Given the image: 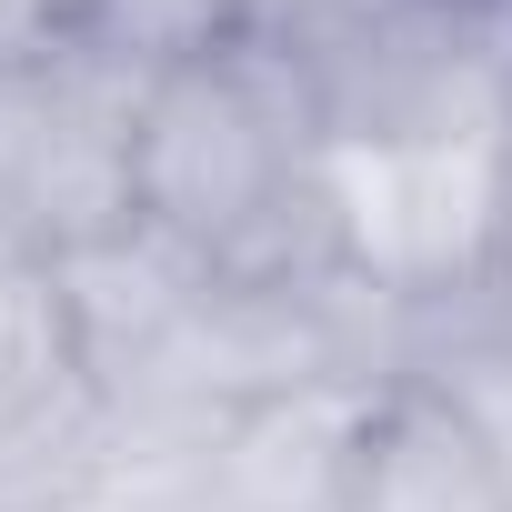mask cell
Masks as SVG:
<instances>
[{
  "instance_id": "30bf717a",
  "label": "cell",
  "mask_w": 512,
  "mask_h": 512,
  "mask_svg": "<svg viewBox=\"0 0 512 512\" xmlns=\"http://www.w3.org/2000/svg\"><path fill=\"white\" fill-rule=\"evenodd\" d=\"M442 11H482V21H512V0H442Z\"/></svg>"
},
{
  "instance_id": "52a82bcc",
  "label": "cell",
  "mask_w": 512,
  "mask_h": 512,
  "mask_svg": "<svg viewBox=\"0 0 512 512\" xmlns=\"http://www.w3.org/2000/svg\"><path fill=\"white\" fill-rule=\"evenodd\" d=\"M412 382H422V392L482 442V462H492L502 492H512V302H482V312H442V322H422Z\"/></svg>"
},
{
  "instance_id": "277c9868",
  "label": "cell",
  "mask_w": 512,
  "mask_h": 512,
  "mask_svg": "<svg viewBox=\"0 0 512 512\" xmlns=\"http://www.w3.org/2000/svg\"><path fill=\"white\" fill-rule=\"evenodd\" d=\"M392 392L402 382H292V392L241 402L191 452V502L201 512H352Z\"/></svg>"
},
{
  "instance_id": "6da1fadb",
  "label": "cell",
  "mask_w": 512,
  "mask_h": 512,
  "mask_svg": "<svg viewBox=\"0 0 512 512\" xmlns=\"http://www.w3.org/2000/svg\"><path fill=\"white\" fill-rule=\"evenodd\" d=\"M141 221L231 282L332 272L322 221V101L272 41H221L141 91Z\"/></svg>"
},
{
  "instance_id": "5b68a950",
  "label": "cell",
  "mask_w": 512,
  "mask_h": 512,
  "mask_svg": "<svg viewBox=\"0 0 512 512\" xmlns=\"http://www.w3.org/2000/svg\"><path fill=\"white\" fill-rule=\"evenodd\" d=\"M51 272H61V312H71V342H81L101 402H111V392L181 332V312L211 292V262L181 251L171 231H151V221H131V231L71 251V262H51Z\"/></svg>"
},
{
  "instance_id": "ba28073f",
  "label": "cell",
  "mask_w": 512,
  "mask_h": 512,
  "mask_svg": "<svg viewBox=\"0 0 512 512\" xmlns=\"http://www.w3.org/2000/svg\"><path fill=\"white\" fill-rule=\"evenodd\" d=\"M51 31L81 41V51H111L131 71H171V61L241 41L251 0H51Z\"/></svg>"
},
{
  "instance_id": "8992f818",
  "label": "cell",
  "mask_w": 512,
  "mask_h": 512,
  "mask_svg": "<svg viewBox=\"0 0 512 512\" xmlns=\"http://www.w3.org/2000/svg\"><path fill=\"white\" fill-rule=\"evenodd\" d=\"M352 512H512V492H502V472L482 462V442H472L422 382H402L392 412H382V442H372V462H362Z\"/></svg>"
},
{
  "instance_id": "8fae6325",
  "label": "cell",
  "mask_w": 512,
  "mask_h": 512,
  "mask_svg": "<svg viewBox=\"0 0 512 512\" xmlns=\"http://www.w3.org/2000/svg\"><path fill=\"white\" fill-rule=\"evenodd\" d=\"M502 302H512V201H502Z\"/></svg>"
},
{
  "instance_id": "9c48e42d",
  "label": "cell",
  "mask_w": 512,
  "mask_h": 512,
  "mask_svg": "<svg viewBox=\"0 0 512 512\" xmlns=\"http://www.w3.org/2000/svg\"><path fill=\"white\" fill-rule=\"evenodd\" d=\"M392 11H402V0H251V41H272V51L312 81V71H332L342 51H362Z\"/></svg>"
},
{
  "instance_id": "3957f363",
  "label": "cell",
  "mask_w": 512,
  "mask_h": 512,
  "mask_svg": "<svg viewBox=\"0 0 512 512\" xmlns=\"http://www.w3.org/2000/svg\"><path fill=\"white\" fill-rule=\"evenodd\" d=\"M141 91L151 71L61 31L0 51V241L71 262L141 221Z\"/></svg>"
},
{
  "instance_id": "7a4b0ae2",
  "label": "cell",
  "mask_w": 512,
  "mask_h": 512,
  "mask_svg": "<svg viewBox=\"0 0 512 512\" xmlns=\"http://www.w3.org/2000/svg\"><path fill=\"white\" fill-rule=\"evenodd\" d=\"M502 201H512V111L432 131H322V221L342 272L402 312L502 302Z\"/></svg>"
}]
</instances>
